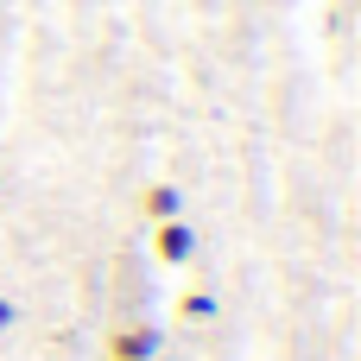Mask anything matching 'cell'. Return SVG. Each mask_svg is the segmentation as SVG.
I'll list each match as a JSON object with an SVG mask.
<instances>
[{"label":"cell","mask_w":361,"mask_h":361,"mask_svg":"<svg viewBox=\"0 0 361 361\" xmlns=\"http://www.w3.org/2000/svg\"><path fill=\"white\" fill-rule=\"evenodd\" d=\"M6 324H13V298L0 292V336H6Z\"/></svg>","instance_id":"obj_5"},{"label":"cell","mask_w":361,"mask_h":361,"mask_svg":"<svg viewBox=\"0 0 361 361\" xmlns=\"http://www.w3.org/2000/svg\"><path fill=\"white\" fill-rule=\"evenodd\" d=\"M190 254H197V228H190L184 216L152 222V260H159V267H190Z\"/></svg>","instance_id":"obj_1"},{"label":"cell","mask_w":361,"mask_h":361,"mask_svg":"<svg viewBox=\"0 0 361 361\" xmlns=\"http://www.w3.org/2000/svg\"><path fill=\"white\" fill-rule=\"evenodd\" d=\"M140 216L146 222H171L178 216V184H146L140 190Z\"/></svg>","instance_id":"obj_3"},{"label":"cell","mask_w":361,"mask_h":361,"mask_svg":"<svg viewBox=\"0 0 361 361\" xmlns=\"http://www.w3.org/2000/svg\"><path fill=\"white\" fill-rule=\"evenodd\" d=\"M102 361H146V355H102Z\"/></svg>","instance_id":"obj_6"},{"label":"cell","mask_w":361,"mask_h":361,"mask_svg":"<svg viewBox=\"0 0 361 361\" xmlns=\"http://www.w3.org/2000/svg\"><path fill=\"white\" fill-rule=\"evenodd\" d=\"M102 355H146L159 361V324H121V330H108V349Z\"/></svg>","instance_id":"obj_2"},{"label":"cell","mask_w":361,"mask_h":361,"mask_svg":"<svg viewBox=\"0 0 361 361\" xmlns=\"http://www.w3.org/2000/svg\"><path fill=\"white\" fill-rule=\"evenodd\" d=\"M171 311H178L184 324H209V317H216V298L190 286V292H178V305H171Z\"/></svg>","instance_id":"obj_4"}]
</instances>
